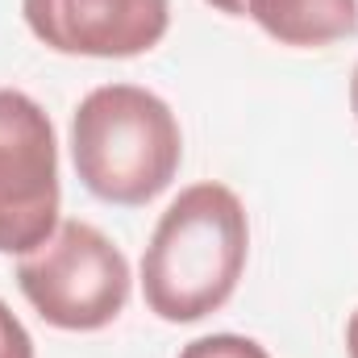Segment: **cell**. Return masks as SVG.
<instances>
[{"label":"cell","instance_id":"cell-5","mask_svg":"<svg viewBox=\"0 0 358 358\" xmlns=\"http://www.w3.org/2000/svg\"><path fill=\"white\" fill-rule=\"evenodd\" d=\"M29 34L80 59H138L171 29V0H21Z\"/></svg>","mask_w":358,"mask_h":358},{"label":"cell","instance_id":"cell-4","mask_svg":"<svg viewBox=\"0 0 358 358\" xmlns=\"http://www.w3.org/2000/svg\"><path fill=\"white\" fill-rule=\"evenodd\" d=\"M59 138L46 108L0 88V255H29L59 229Z\"/></svg>","mask_w":358,"mask_h":358},{"label":"cell","instance_id":"cell-11","mask_svg":"<svg viewBox=\"0 0 358 358\" xmlns=\"http://www.w3.org/2000/svg\"><path fill=\"white\" fill-rule=\"evenodd\" d=\"M350 108H355V117H358V63H355V76H350Z\"/></svg>","mask_w":358,"mask_h":358},{"label":"cell","instance_id":"cell-8","mask_svg":"<svg viewBox=\"0 0 358 358\" xmlns=\"http://www.w3.org/2000/svg\"><path fill=\"white\" fill-rule=\"evenodd\" d=\"M0 358H34V338L17 321V313L0 300Z\"/></svg>","mask_w":358,"mask_h":358},{"label":"cell","instance_id":"cell-2","mask_svg":"<svg viewBox=\"0 0 358 358\" xmlns=\"http://www.w3.org/2000/svg\"><path fill=\"white\" fill-rule=\"evenodd\" d=\"M71 163L96 200L138 208L171 187L183 134L171 104L138 84H100L71 117Z\"/></svg>","mask_w":358,"mask_h":358},{"label":"cell","instance_id":"cell-1","mask_svg":"<svg viewBox=\"0 0 358 358\" xmlns=\"http://www.w3.org/2000/svg\"><path fill=\"white\" fill-rule=\"evenodd\" d=\"M250 259V221L234 187L204 179L183 187L159 217L142 250L146 308L167 325H192L217 313Z\"/></svg>","mask_w":358,"mask_h":358},{"label":"cell","instance_id":"cell-3","mask_svg":"<svg viewBox=\"0 0 358 358\" xmlns=\"http://www.w3.org/2000/svg\"><path fill=\"white\" fill-rule=\"evenodd\" d=\"M17 287L34 313L67 334H96L129 304V259L88 221H59V229L17 263Z\"/></svg>","mask_w":358,"mask_h":358},{"label":"cell","instance_id":"cell-9","mask_svg":"<svg viewBox=\"0 0 358 358\" xmlns=\"http://www.w3.org/2000/svg\"><path fill=\"white\" fill-rule=\"evenodd\" d=\"M204 4H213L225 17H246V0H204Z\"/></svg>","mask_w":358,"mask_h":358},{"label":"cell","instance_id":"cell-10","mask_svg":"<svg viewBox=\"0 0 358 358\" xmlns=\"http://www.w3.org/2000/svg\"><path fill=\"white\" fill-rule=\"evenodd\" d=\"M346 358H358V308L346 321Z\"/></svg>","mask_w":358,"mask_h":358},{"label":"cell","instance_id":"cell-6","mask_svg":"<svg viewBox=\"0 0 358 358\" xmlns=\"http://www.w3.org/2000/svg\"><path fill=\"white\" fill-rule=\"evenodd\" d=\"M246 17L279 46H329L358 29V0H246Z\"/></svg>","mask_w":358,"mask_h":358},{"label":"cell","instance_id":"cell-7","mask_svg":"<svg viewBox=\"0 0 358 358\" xmlns=\"http://www.w3.org/2000/svg\"><path fill=\"white\" fill-rule=\"evenodd\" d=\"M179 358H271L255 338H242V334H208V338H196L187 342Z\"/></svg>","mask_w":358,"mask_h":358}]
</instances>
